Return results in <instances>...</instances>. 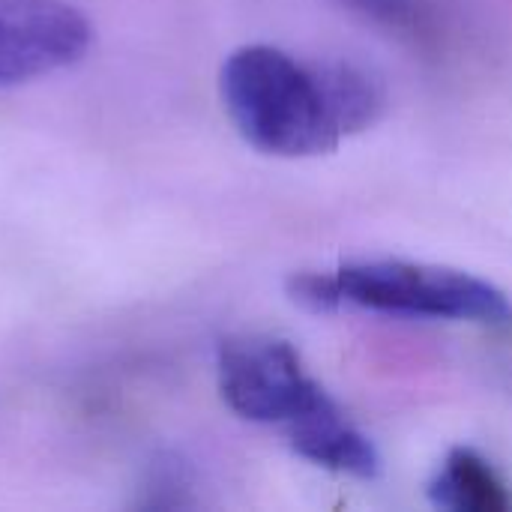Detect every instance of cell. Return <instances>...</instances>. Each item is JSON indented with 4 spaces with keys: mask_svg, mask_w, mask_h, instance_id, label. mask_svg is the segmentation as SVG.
Listing matches in <instances>:
<instances>
[{
    "mask_svg": "<svg viewBox=\"0 0 512 512\" xmlns=\"http://www.w3.org/2000/svg\"><path fill=\"white\" fill-rule=\"evenodd\" d=\"M219 93L234 129L261 153L318 156L345 138L318 60L303 63L273 45H243L222 63Z\"/></svg>",
    "mask_w": 512,
    "mask_h": 512,
    "instance_id": "6da1fadb",
    "label": "cell"
},
{
    "mask_svg": "<svg viewBox=\"0 0 512 512\" xmlns=\"http://www.w3.org/2000/svg\"><path fill=\"white\" fill-rule=\"evenodd\" d=\"M342 306H360L387 315L504 324L510 300L492 282L471 273L399 258L351 261L336 270Z\"/></svg>",
    "mask_w": 512,
    "mask_h": 512,
    "instance_id": "7a4b0ae2",
    "label": "cell"
},
{
    "mask_svg": "<svg viewBox=\"0 0 512 512\" xmlns=\"http://www.w3.org/2000/svg\"><path fill=\"white\" fill-rule=\"evenodd\" d=\"M216 378L225 405L252 423L294 429L336 408L306 372L294 345L273 336H231L219 345Z\"/></svg>",
    "mask_w": 512,
    "mask_h": 512,
    "instance_id": "3957f363",
    "label": "cell"
},
{
    "mask_svg": "<svg viewBox=\"0 0 512 512\" xmlns=\"http://www.w3.org/2000/svg\"><path fill=\"white\" fill-rule=\"evenodd\" d=\"M90 39V21L66 0H0V84L66 69Z\"/></svg>",
    "mask_w": 512,
    "mask_h": 512,
    "instance_id": "277c9868",
    "label": "cell"
},
{
    "mask_svg": "<svg viewBox=\"0 0 512 512\" xmlns=\"http://www.w3.org/2000/svg\"><path fill=\"white\" fill-rule=\"evenodd\" d=\"M288 444L297 456L339 471V474H351L360 480H372L381 471V456L372 447V441L357 432L345 414L339 411V405L327 414H318L294 429L285 432Z\"/></svg>",
    "mask_w": 512,
    "mask_h": 512,
    "instance_id": "5b68a950",
    "label": "cell"
},
{
    "mask_svg": "<svg viewBox=\"0 0 512 512\" xmlns=\"http://www.w3.org/2000/svg\"><path fill=\"white\" fill-rule=\"evenodd\" d=\"M429 501L450 512H512L510 486L501 474L471 447L447 453L429 480Z\"/></svg>",
    "mask_w": 512,
    "mask_h": 512,
    "instance_id": "8992f818",
    "label": "cell"
},
{
    "mask_svg": "<svg viewBox=\"0 0 512 512\" xmlns=\"http://www.w3.org/2000/svg\"><path fill=\"white\" fill-rule=\"evenodd\" d=\"M288 297L309 312H333L342 306L336 270H300L288 279Z\"/></svg>",
    "mask_w": 512,
    "mask_h": 512,
    "instance_id": "52a82bcc",
    "label": "cell"
},
{
    "mask_svg": "<svg viewBox=\"0 0 512 512\" xmlns=\"http://www.w3.org/2000/svg\"><path fill=\"white\" fill-rule=\"evenodd\" d=\"M342 3L399 33L417 36L426 27V12L420 0H342Z\"/></svg>",
    "mask_w": 512,
    "mask_h": 512,
    "instance_id": "ba28073f",
    "label": "cell"
}]
</instances>
